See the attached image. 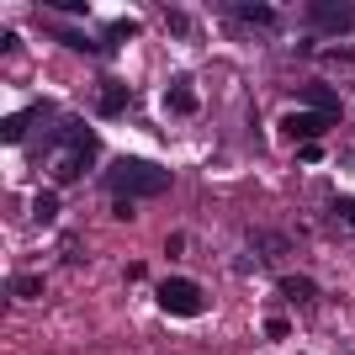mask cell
Masks as SVG:
<instances>
[{
	"mask_svg": "<svg viewBox=\"0 0 355 355\" xmlns=\"http://www.w3.org/2000/svg\"><path fill=\"white\" fill-rule=\"evenodd\" d=\"M101 186L117 196V202H144V196L170 191V170H159V164H148V159H112Z\"/></svg>",
	"mask_w": 355,
	"mask_h": 355,
	"instance_id": "cell-1",
	"label": "cell"
},
{
	"mask_svg": "<svg viewBox=\"0 0 355 355\" xmlns=\"http://www.w3.org/2000/svg\"><path fill=\"white\" fill-rule=\"evenodd\" d=\"M59 138L69 144V148H64V159L53 164V175H59V186H64V180H80L90 164H96V133H90L85 122H64Z\"/></svg>",
	"mask_w": 355,
	"mask_h": 355,
	"instance_id": "cell-2",
	"label": "cell"
},
{
	"mask_svg": "<svg viewBox=\"0 0 355 355\" xmlns=\"http://www.w3.org/2000/svg\"><path fill=\"white\" fill-rule=\"evenodd\" d=\"M308 27L318 32V37H345V32H355V6L313 0V6H308Z\"/></svg>",
	"mask_w": 355,
	"mask_h": 355,
	"instance_id": "cell-3",
	"label": "cell"
},
{
	"mask_svg": "<svg viewBox=\"0 0 355 355\" xmlns=\"http://www.w3.org/2000/svg\"><path fill=\"white\" fill-rule=\"evenodd\" d=\"M159 308L191 318V313H202V286H196L191 276H164L159 282Z\"/></svg>",
	"mask_w": 355,
	"mask_h": 355,
	"instance_id": "cell-4",
	"label": "cell"
},
{
	"mask_svg": "<svg viewBox=\"0 0 355 355\" xmlns=\"http://www.w3.org/2000/svg\"><path fill=\"white\" fill-rule=\"evenodd\" d=\"M282 128L292 138H302V144H318V133H329L334 117H324V112H292V117H282Z\"/></svg>",
	"mask_w": 355,
	"mask_h": 355,
	"instance_id": "cell-5",
	"label": "cell"
},
{
	"mask_svg": "<svg viewBox=\"0 0 355 355\" xmlns=\"http://www.w3.org/2000/svg\"><path fill=\"white\" fill-rule=\"evenodd\" d=\"M164 112H170V117H191V112H196L191 74H175V80H170V90H164Z\"/></svg>",
	"mask_w": 355,
	"mask_h": 355,
	"instance_id": "cell-6",
	"label": "cell"
},
{
	"mask_svg": "<svg viewBox=\"0 0 355 355\" xmlns=\"http://www.w3.org/2000/svg\"><path fill=\"white\" fill-rule=\"evenodd\" d=\"M128 101H133V90L122 85V80H101V106H96L101 117H122V112H128Z\"/></svg>",
	"mask_w": 355,
	"mask_h": 355,
	"instance_id": "cell-7",
	"label": "cell"
},
{
	"mask_svg": "<svg viewBox=\"0 0 355 355\" xmlns=\"http://www.w3.org/2000/svg\"><path fill=\"white\" fill-rule=\"evenodd\" d=\"M43 117V106H32V112H11V117L0 122V138H6V144H21V138L32 133V122Z\"/></svg>",
	"mask_w": 355,
	"mask_h": 355,
	"instance_id": "cell-8",
	"label": "cell"
},
{
	"mask_svg": "<svg viewBox=\"0 0 355 355\" xmlns=\"http://www.w3.org/2000/svg\"><path fill=\"white\" fill-rule=\"evenodd\" d=\"M302 101H308L313 112H324V117H334V122H340V101H334V90H329V85L308 80V85H302Z\"/></svg>",
	"mask_w": 355,
	"mask_h": 355,
	"instance_id": "cell-9",
	"label": "cell"
},
{
	"mask_svg": "<svg viewBox=\"0 0 355 355\" xmlns=\"http://www.w3.org/2000/svg\"><path fill=\"white\" fill-rule=\"evenodd\" d=\"M282 292L292 297V302H313V292H318V286H313L308 276H282Z\"/></svg>",
	"mask_w": 355,
	"mask_h": 355,
	"instance_id": "cell-10",
	"label": "cell"
},
{
	"mask_svg": "<svg viewBox=\"0 0 355 355\" xmlns=\"http://www.w3.org/2000/svg\"><path fill=\"white\" fill-rule=\"evenodd\" d=\"M239 21H254V27H270V21H282V16L270 11V6H234Z\"/></svg>",
	"mask_w": 355,
	"mask_h": 355,
	"instance_id": "cell-11",
	"label": "cell"
},
{
	"mask_svg": "<svg viewBox=\"0 0 355 355\" xmlns=\"http://www.w3.org/2000/svg\"><path fill=\"white\" fill-rule=\"evenodd\" d=\"M32 218H37V223H53V218H59V196L43 191L37 202H32Z\"/></svg>",
	"mask_w": 355,
	"mask_h": 355,
	"instance_id": "cell-12",
	"label": "cell"
},
{
	"mask_svg": "<svg viewBox=\"0 0 355 355\" xmlns=\"http://www.w3.org/2000/svg\"><path fill=\"white\" fill-rule=\"evenodd\" d=\"M53 37H59L64 48H80V53H90V48H96V43L85 37V32H74V27H53Z\"/></svg>",
	"mask_w": 355,
	"mask_h": 355,
	"instance_id": "cell-13",
	"label": "cell"
},
{
	"mask_svg": "<svg viewBox=\"0 0 355 355\" xmlns=\"http://www.w3.org/2000/svg\"><path fill=\"white\" fill-rule=\"evenodd\" d=\"M37 292H43L37 276H11V297H37Z\"/></svg>",
	"mask_w": 355,
	"mask_h": 355,
	"instance_id": "cell-14",
	"label": "cell"
},
{
	"mask_svg": "<svg viewBox=\"0 0 355 355\" xmlns=\"http://www.w3.org/2000/svg\"><path fill=\"white\" fill-rule=\"evenodd\" d=\"M334 212H340V218L355 228V196H334Z\"/></svg>",
	"mask_w": 355,
	"mask_h": 355,
	"instance_id": "cell-15",
	"label": "cell"
},
{
	"mask_svg": "<svg viewBox=\"0 0 355 355\" xmlns=\"http://www.w3.org/2000/svg\"><path fill=\"white\" fill-rule=\"evenodd\" d=\"M170 32H175V37H186V32H191V21H186V11H170Z\"/></svg>",
	"mask_w": 355,
	"mask_h": 355,
	"instance_id": "cell-16",
	"label": "cell"
},
{
	"mask_svg": "<svg viewBox=\"0 0 355 355\" xmlns=\"http://www.w3.org/2000/svg\"><path fill=\"white\" fill-rule=\"evenodd\" d=\"M286 329H292L286 318H266V334H270V340H286Z\"/></svg>",
	"mask_w": 355,
	"mask_h": 355,
	"instance_id": "cell-17",
	"label": "cell"
}]
</instances>
